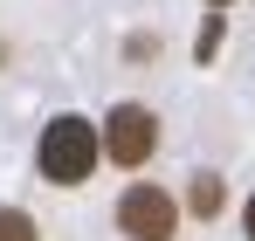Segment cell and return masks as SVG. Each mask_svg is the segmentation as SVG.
<instances>
[{"label": "cell", "mask_w": 255, "mask_h": 241, "mask_svg": "<svg viewBox=\"0 0 255 241\" xmlns=\"http://www.w3.org/2000/svg\"><path fill=\"white\" fill-rule=\"evenodd\" d=\"M207 7H228V0H207Z\"/></svg>", "instance_id": "cell-8"}, {"label": "cell", "mask_w": 255, "mask_h": 241, "mask_svg": "<svg viewBox=\"0 0 255 241\" xmlns=\"http://www.w3.org/2000/svg\"><path fill=\"white\" fill-rule=\"evenodd\" d=\"M118 228H125L131 241H172V235H179V207H172L166 186L131 179L125 193H118Z\"/></svg>", "instance_id": "cell-2"}, {"label": "cell", "mask_w": 255, "mask_h": 241, "mask_svg": "<svg viewBox=\"0 0 255 241\" xmlns=\"http://www.w3.org/2000/svg\"><path fill=\"white\" fill-rule=\"evenodd\" d=\"M97 138H104V159H118L125 172H138V165L159 152V118H152L145 104H118Z\"/></svg>", "instance_id": "cell-3"}, {"label": "cell", "mask_w": 255, "mask_h": 241, "mask_svg": "<svg viewBox=\"0 0 255 241\" xmlns=\"http://www.w3.org/2000/svg\"><path fill=\"white\" fill-rule=\"evenodd\" d=\"M242 235L255 241V193H249V200H242Z\"/></svg>", "instance_id": "cell-7"}, {"label": "cell", "mask_w": 255, "mask_h": 241, "mask_svg": "<svg viewBox=\"0 0 255 241\" xmlns=\"http://www.w3.org/2000/svg\"><path fill=\"white\" fill-rule=\"evenodd\" d=\"M104 159V138H97V124L76 118V111H62V118L42 124V138H35V165H42L48 186H83L90 172Z\"/></svg>", "instance_id": "cell-1"}, {"label": "cell", "mask_w": 255, "mask_h": 241, "mask_svg": "<svg viewBox=\"0 0 255 241\" xmlns=\"http://www.w3.org/2000/svg\"><path fill=\"white\" fill-rule=\"evenodd\" d=\"M221 200H228V193H221V179H214V172H193V186H186V207H193L200 221H214V214H221Z\"/></svg>", "instance_id": "cell-4"}, {"label": "cell", "mask_w": 255, "mask_h": 241, "mask_svg": "<svg viewBox=\"0 0 255 241\" xmlns=\"http://www.w3.org/2000/svg\"><path fill=\"white\" fill-rule=\"evenodd\" d=\"M214 48H221V14H207V28H200V62H207Z\"/></svg>", "instance_id": "cell-6"}, {"label": "cell", "mask_w": 255, "mask_h": 241, "mask_svg": "<svg viewBox=\"0 0 255 241\" xmlns=\"http://www.w3.org/2000/svg\"><path fill=\"white\" fill-rule=\"evenodd\" d=\"M0 241H42L35 214H21V207H0Z\"/></svg>", "instance_id": "cell-5"}]
</instances>
